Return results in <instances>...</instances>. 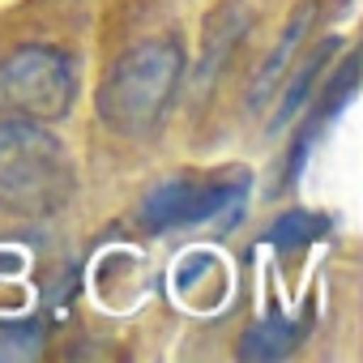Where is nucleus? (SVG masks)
Listing matches in <instances>:
<instances>
[{
    "label": "nucleus",
    "mask_w": 363,
    "mask_h": 363,
    "mask_svg": "<svg viewBox=\"0 0 363 363\" xmlns=\"http://www.w3.org/2000/svg\"><path fill=\"white\" fill-rule=\"evenodd\" d=\"M73 189V167L60 141L30 116L0 124V201L22 214H52Z\"/></svg>",
    "instance_id": "nucleus-1"
},
{
    "label": "nucleus",
    "mask_w": 363,
    "mask_h": 363,
    "mask_svg": "<svg viewBox=\"0 0 363 363\" xmlns=\"http://www.w3.org/2000/svg\"><path fill=\"white\" fill-rule=\"evenodd\" d=\"M179 69H184V56H179L175 43L133 48L99 86L103 124L124 133V137L150 133L158 124V116L167 111L175 86H179Z\"/></svg>",
    "instance_id": "nucleus-2"
},
{
    "label": "nucleus",
    "mask_w": 363,
    "mask_h": 363,
    "mask_svg": "<svg viewBox=\"0 0 363 363\" xmlns=\"http://www.w3.org/2000/svg\"><path fill=\"white\" fill-rule=\"evenodd\" d=\"M252 179L244 167H231L214 179H167L158 184L145 206H141V223L150 231H175V227H201L223 218L227 210H240L248 201Z\"/></svg>",
    "instance_id": "nucleus-3"
},
{
    "label": "nucleus",
    "mask_w": 363,
    "mask_h": 363,
    "mask_svg": "<svg viewBox=\"0 0 363 363\" xmlns=\"http://www.w3.org/2000/svg\"><path fill=\"white\" fill-rule=\"evenodd\" d=\"M77 94V77L65 52L22 48L0 60V111L18 116H65Z\"/></svg>",
    "instance_id": "nucleus-4"
},
{
    "label": "nucleus",
    "mask_w": 363,
    "mask_h": 363,
    "mask_svg": "<svg viewBox=\"0 0 363 363\" xmlns=\"http://www.w3.org/2000/svg\"><path fill=\"white\" fill-rule=\"evenodd\" d=\"M312 18H316V5H303V9H299V18L286 26L282 43L274 48V56L265 60V69H261V73L252 77V86H248V107H261V103L269 99V90L278 86V77L291 69V60H295V52H299V43H303V35H308Z\"/></svg>",
    "instance_id": "nucleus-5"
},
{
    "label": "nucleus",
    "mask_w": 363,
    "mask_h": 363,
    "mask_svg": "<svg viewBox=\"0 0 363 363\" xmlns=\"http://www.w3.org/2000/svg\"><path fill=\"white\" fill-rule=\"evenodd\" d=\"M295 342H299V325L286 320V316H269L244 337L240 354L244 359H282L286 350H295Z\"/></svg>",
    "instance_id": "nucleus-6"
},
{
    "label": "nucleus",
    "mask_w": 363,
    "mask_h": 363,
    "mask_svg": "<svg viewBox=\"0 0 363 363\" xmlns=\"http://www.w3.org/2000/svg\"><path fill=\"white\" fill-rule=\"evenodd\" d=\"M329 52H333V43H320L303 65H299V73H295V82L286 86V94H282V107H278V116H274V128H286L303 107H308V94H312V86H316V77H320V65L329 60Z\"/></svg>",
    "instance_id": "nucleus-7"
},
{
    "label": "nucleus",
    "mask_w": 363,
    "mask_h": 363,
    "mask_svg": "<svg viewBox=\"0 0 363 363\" xmlns=\"http://www.w3.org/2000/svg\"><path fill=\"white\" fill-rule=\"evenodd\" d=\"M325 231H329V218L308 214V210H291V214H282V218L269 227V244L282 248V252H291V248H303V244L320 240Z\"/></svg>",
    "instance_id": "nucleus-8"
},
{
    "label": "nucleus",
    "mask_w": 363,
    "mask_h": 363,
    "mask_svg": "<svg viewBox=\"0 0 363 363\" xmlns=\"http://www.w3.org/2000/svg\"><path fill=\"white\" fill-rule=\"evenodd\" d=\"M39 342H43V325L39 320L5 325V329H0V359H35Z\"/></svg>",
    "instance_id": "nucleus-9"
}]
</instances>
